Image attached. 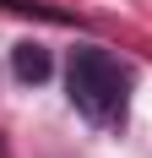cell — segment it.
Segmentation results:
<instances>
[{
    "label": "cell",
    "mask_w": 152,
    "mask_h": 158,
    "mask_svg": "<svg viewBox=\"0 0 152 158\" xmlns=\"http://www.w3.org/2000/svg\"><path fill=\"white\" fill-rule=\"evenodd\" d=\"M0 158H6V142H0Z\"/></svg>",
    "instance_id": "obj_3"
},
{
    "label": "cell",
    "mask_w": 152,
    "mask_h": 158,
    "mask_svg": "<svg viewBox=\"0 0 152 158\" xmlns=\"http://www.w3.org/2000/svg\"><path fill=\"white\" fill-rule=\"evenodd\" d=\"M65 87H71V104L87 114L92 126H125V82L120 60L109 49L87 44V49H71V65H65Z\"/></svg>",
    "instance_id": "obj_1"
},
{
    "label": "cell",
    "mask_w": 152,
    "mask_h": 158,
    "mask_svg": "<svg viewBox=\"0 0 152 158\" xmlns=\"http://www.w3.org/2000/svg\"><path fill=\"white\" fill-rule=\"evenodd\" d=\"M11 65H16V77H22V82H44V77H49V55H44L38 44H16Z\"/></svg>",
    "instance_id": "obj_2"
}]
</instances>
